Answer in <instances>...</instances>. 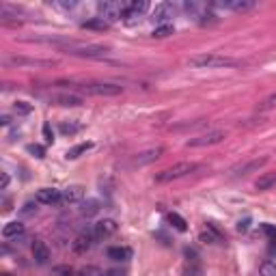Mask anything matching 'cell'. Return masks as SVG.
<instances>
[{
    "label": "cell",
    "instance_id": "7bdbcfd3",
    "mask_svg": "<svg viewBox=\"0 0 276 276\" xmlns=\"http://www.w3.org/2000/svg\"><path fill=\"white\" fill-rule=\"evenodd\" d=\"M274 252H276V246H274Z\"/></svg>",
    "mask_w": 276,
    "mask_h": 276
},
{
    "label": "cell",
    "instance_id": "74e56055",
    "mask_svg": "<svg viewBox=\"0 0 276 276\" xmlns=\"http://www.w3.org/2000/svg\"><path fill=\"white\" fill-rule=\"evenodd\" d=\"M54 7H59V9H74L76 7V3H54Z\"/></svg>",
    "mask_w": 276,
    "mask_h": 276
},
{
    "label": "cell",
    "instance_id": "ba28073f",
    "mask_svg": "<svg viewBox=\"0 0 276 276\" xmlns=\"http://www.w3.org/2000/svg\"><path fill=\"white\" fill-rule=\"evenodd\" d=\"M147 9H149L147 0H141V3H138V0H134V3H127V9H125V13H123V20H125L127 24H134V22L141 18Z\"/></svg>",
    "mask_w": 276,
    "mask_h": 276
},
{
    "label": "cell",
    "instance_id": "8d00e7d4",
    "mask_svg": "<svg viewBox=\"0 0 276 276\" xmlns=\"http://www.w3.org/2000/svg\"><path fill=\"white\" fill-rule=\"evenodd\" d=\"M263 233L270 239H276V227L274 224H263Z\"/></svg>",
    "mask_w": 276,
    "mask_h": 276
},
{
    "label": "cell",
    "instance_id": "e575fe53",
    "mask_svg": "<svg viewBox=\"0 0 276 276\" xmlns=\"http://www.w3.org/2000/svg\"><path fill=\"white\" fill-rule=\"evenodd\" d=\"M43 136H46L48 143L54 141V132H52V127H50V123H43Z\"/></svg>",
    "mask_w": 276,
    "mask_h": 276
},
{
    "label": "cell",
    "instance_id": "e0dca14e",
    "mask_svg": "<svg viewBox=\"0 0 276 276\" xmlns=\"http://www.w3.org/2000/svg\"><path fill=\"white\" fill-rule=\"evenodd\" d=\"M216 7H220V9H231V11H248L255 7V0H227V3H218Z\"/></svg>",
    "mask_w": 276,
    "mask_h": 276
},
{
    "label": "cell",
    "instance_id": "7402d4cb",
    "mask_svg": "<svg viewBox=\"0 0 276 276\" xmlns=\"http://www.w3.org/2000/svg\"><path fill=\"white\" fill-rule=\"evenodd\" d=\"M82 28H89V31H106L108 28V22L101 20V18H93V20H86Z\"/></svg>",
    "mask_w": 276,
    "mask_h": 276
},
{
    "label": "cell",
    "instance_id": "4fadbf2b",
    "mask_svg": "<svg viewBox=\"0 0 276 276\" xmlns=\"http://www.w3.org/2000/svg\"><path fill=\"white\" fill-rule=\"evenodd\" d=\"M173 16H175V5H171V3H160L154 9V20L160 22V24L169 22Z\"/></svg>",
    "mask_w": 276,
    "mask_h": 276
},
{
    "label": "cell",
    "instance_id": "8992f818",
    "mask_svg": "<svg viewBox=\"0 0 276 276\" xmlns=\"http://www.w3.org/2000/svg\"><path fill=\"white\" fill-rule=\"evenodd\" d=\"M224 138H227V132H222V129H212V132H205L201 136L190 138L186 145L188 147H212V145L222 143Z\"/></svg>",
    "mask_w": 276,
    "mask_h": 276
},
{
    "label": "cell",
    "instance_id": "7c38bea8",
    "mask_svg": "<svg viewBox=\"0 0 276 276\" xmlns=\"http://www.w3.org/2000/svg\"><path fill=\"white\" fill-rule=\"evenodd\" d=\"M93 244H95V235H93V229L82 231V233H80V235L76 237V242H74V250L82 255V252L89 250Z\"/></svg>",
    "mask_w": 276,
    "mask_h": 276
},
{
    "label": "cell",
    "instance_id": "8fae6325",
    "mask_svg": "<svg viewBox=\"0 0 276 276\" xmlns=\"http://www.w3.org/2000/svg\"><path fill=\"white\" fill-rule=\"evenodd\" d=\"M265 164H267V156L255 158V160H248V162L235 166V169H231V173H233V175H248V173H255V171H259L261 166H265Z\"/></svg>",
    "mask_w": 276,
    "mask_h": 276
},
{
    "label": "cell",
    "instance_id": "f1b7e54d",
    "mask_svg": "<svg viewBox=\"0 0 276 276\" xmlns=\"http://www.w3.org/2000/svg\"><path fill=\"white\" fill-rule=\"evenodd\" d=\"M259 276H276V263L265 261V263L261 265V270H259Z\"/></svg>",
    "mask_w": 276,
    "mask_h": 276
},
{
    "label": "cell",
    "instance_id": "b9f144b4",
    "mask_svg": "<svg viewBox=\"0 0 276 276\" xmlns=\"http://www.w3.org/2000/svg\"><path fill=\"white\" fill-rule=\"evenodd\" d=\"M0 123H3V125H9V123H11V119H9V117H7V114H5V117H3V119H0Z\"/></svg>",
    "mask_w": 276,
    "mask_h": 276
},
{
    "label": "cell",
    "instance_id": "ab89813d",
    "mask_svg": "<svg viewBox=\"0 0 276 276\" xmlns=\"http://www.w3.org/2000/svg\"><path fill=\"white\" fill-rule=\"evenodd\" d=\"M248 224H250V220L246 218L244 222H239V224H237V231H246V229H248Z\"/></svg>",
    "mask_w": 276,
    "mask_h": 276
},
{
    "label": "cell",
    "instance_id": "cb8c5ba5",
    "mask_svg": "<svg viewBox=\"0 0 276 276\" xmlns=\"http://www.w3.org/2000/svg\"><path fill=\"white\" fill-rule=\"evenodd\" d=\"M169 222H171L177 231H186V229H188V222H186L179 214H175V212H171V214H169Z\"/></svg>",
    "mask_w": 276,
    "mask_h": 276
},
{
    "label": "cell",
    "instance_id": "4dcf8cb0",
    "mask_svg": "<svg viewBox=\"0 0 276 276\" xmlns=\"http://www.w3.org/2000/svg\"><path fill=\"white\" fill-rule=\"evenodd\" d=\"M13 108H16L18 114H28V112L33 110V106L26 104V101H16V106H13Z\"/></svg>",
    "mask_w": 276,
    "mask_h": 276
},
{
    "label": "cell",
    "instance_id": "277c9868",
    "mask_svg": "<svg viewBox=\"0 0 276 276\" xmlns=\"http://www.w3.org/2000/svg\"><path fill=\"white\" fill-rule=\"evenodd\" d=\"M194 171H199V164L197 162H177V164L169 166V169L160 171L158 175H156V181H158V184H169V181L181 179V177L190 175V173H194Z\"/></svg>",
    "mask_w": 276,
    "mask_h": 276
},
{
    "label": "cell",
    "instance_id": "d6986e66",
    "mask_svg": "<svg viewBox=\"0 0 276 276\" xmlns=\"http://www.w3.org/2000/svg\"><path fill=\"white\" fill-rule=\"evenodd\" d=\"M84 197V188L82 186H69L63 190V203H78Z\"/></svg>",
    "mask_w": 276,
    "mask_h": 276
},
{
    "label": "cell",
    "instance_id": "52a82bcc",
    "mask_svg": "<svg viewBox=\"0 0 276 276\" xmlns=\"http://www.w3.org/2000/svg\"><path fill=\"white\" fill-rule=\"evenodd\" d=\"M35 201L41 203V205H56V203L63 201V190H56V188H41L35 194Z\"/></svg>",
    "mask_w": 276,
    "mask_h": 276
},
{
    "label": "cell",
    "instance_id": "836d02e7",
    "mask_svg": "<svg viewBox=\"0 0 276 276\" xmlns=\"http://www.w3.org/2000/svg\"><path fill=\"white\" fill-rule=\"evenodd\" d=\"M184 274H186V276H203V270H201L199 265H194V263H192V265H188V267H186Z\"/></svg>",
    "mask_w": 276,
    "mask_h": 276
},
{
    "label": "cell",
    "instance_id": "6da1fadb",
    "mask_svg": "<svg viewBox=\"0 0 276 276\" xmlns=\"http://www.w3.org/2000/svg\"><path fill=\"white\" fill-rule=\"evenodd\" d=\"M59 86H67L71 91H80V93H86V95H97V97H112V95H119L123 93V86L119 84H110V82H56Z\"/></svg>",
    "mask_w": 276,
    "mask_h": 276
},
{
    "label": "cell",
    "instance_id": "ac0fdd59",
    "mask_svg": "<svg viewBox=\"0 0 276 276\" xmlns=\"http://www.w3.org/2000/svg\"><path fill=\"white\" fill-rule=\"evenodd\" d=\"M108 259H112V261H129V259H132V248H127V246H110V248H108Z\"/></svg>",
    "mask_w": 276,
    "mask_h": 276
},
{
    "label": "cell",
    "instance_id": "5bb4252c",
    "mask_svg": "<svg viewBox=\"0 0 276 276\" xmlns=\"http://www.w3.org/2000/svg\"><path fill=\"white\" fill-rule=\"evenodd\" d=\"M50 101H54L56 106H67V108H74V106H82L84 104L82 97L74 95V93H61V95L50 97Z\"/></svg>",
    "mask_w": 276,
    "mask_h": 276
},
{
    "label": "cell",
    "instance_id": "2e32d148",
    "mask_svg": "<svg viewBox=\"0 0 276 276\" xmlns=\"http://www.w3.org/2000/svg\"><path fill=\"white\" fill-rule=\"evenodd\" d=\"M24 231H26L24 224L18 222V220H11L3 227V237L5 239H18L20 235H24Z\"/></svg>",
    "mask_w": 276,
    "mask_h": 276
},
{
    "label": "cell",
    "instance_id": "5b68a950",
    "mask_svg": "<svg viewBox=\"0 0 276 276\" xmlns=\"http://www.w3.org/2000/svg\"><path fill=\"white\" fill-rule=\"evenodd\" d=\"M127 9V3H117V0H101L97 5V11H99V18L106 20L108 24L110 22H119L123 20V13Z\"/></svg>",
    "mask_w": 276,
    "mask_h": 276
},
{
    "label": "cell",
    "instance_id": "60d3db41",
    "mask_svg": "<svg viewBox=\"0 0 276 276\" xmlns=\"http://www.w3.org/2000/svg\"><path fill=\"white\" fill-rule=\"evenodd\" d=\"M106 276H125V272L123 270H110V272H106Z\"/></svg>",
    "mask_w": 276,
    "mask_h": 276
},
{
    "label": "cell",
    "instance_id": "d590c367",
    "mask_svg": "<svg viewBox=\"0 0 276 276\" xmlns=\"http://www.w3.org/2000/svg\"><path fill=\"white\" fill-rule=\"evenodd\" d=\"M97 205H99L97 201H89V203H86V205H84V214H95L97 209H99Z\"/></svg>",
    "mask_w": 276,
    "mask_h": 276
},
{
    "label": "cell",
    "instance_id": "3957f363",
    "mask_svg": "<svg viewBox=\"0 0 276 276\" xmlns=\"http://www.w3.org/2000/svg\"><path fill=\"white\" fill-rule=\"evenodd\" d=\"M63 50L67 54H74V56H86V59H101L110 52V48L106 46H97V43H65Z\"/></svg>",
    "mask_w": 276,
    "mask_h": 276
},
{
    "label": "cell",
    "instance_id": "7a4b0ae2",
    "mask_svg": "<svg viewBox=\"0 0 276 276\" xmlns=\"http://www.w3.org/2000/svg\"><path fill=\"white\" fill-rule=\"evenodd\" d=\"M190 65L197 69H220V67H235V65H239V61L229 59V56H222V54H199V56H192Z\"/></svg>",
    "mask_w": 276,
    "mask_h": 276
},
{
    "label": "cell",
    "instance_id": "9c48e42d",
    "mask_svg": "<svg viewBox=\"0 0 276 276\" xmlns=\"http://www.w3.org/2000/svg\"><path fill=\"white\" fill-rule=\"evenodd\" d=\"M162 154H164L162 147L145 149V151H141V154H136L132 158V166H145V164H149V162H156L158 158H162Z\"/></svg>",
    "mask_w": 276,
    "mask_h": 276
},
{
    "label": "cell",
    "instance_id": "603a6c76",
    "mask_svg": "<svg viewBox=\"0 0 276 276\" xmlns=\"http://www.w3.org/2000/svg\"><path fill=\"white\" fill-rule=\"evenodd\" d=\"M93 147V143H82V145H78V147H74V149H69L67 154V160H76V158H80L82 154H86V151H89Z\"/></svg>",
    "mask_w": 276,
    "mask_h": 276
},
{
    "label": "cell",
    "instance_id": "44dd1931",
    "mask_svg": "<svg viewBox=\"0 0 276 276\" xmlns=\"http://www.w3.org/2000/svg\"><path fill=\"white\" fill-rule=\"evenodd\" d=\"M201 242H209V244H216V242H222L220 233L212 227V224H207V231H203L201 233Z\"/></svg>",
    "mask_w": 276,
    "mask_h": 276
},
{
    "label": "cell",
    "instance_id": "30bf717a",
    "mask_svg": "<svg viewBox=\"0 0 276 276\" xmlns=\"http://www.w3.org/2000/svg\"><path fill=\"white\" fill-rule=\"evenodd\" d=\"M112 233H117V222L106 218V220H99L93 224V235L95 239H104V237H110Z\"/></svg>",
    "mask_w": 276,
    "mask_h": 276
},
{
    "label": "cell",
    "instance_id": "f35d334b",
    "mask_svg": "<svg viewBox=\"0 0 276 276\" xmlns=\"http://www.w3.org/2000/svg\"><path fill=\"white\" fill-rule=\"evenodd\" d=\"M9 173H3V184H0V188H3V190H7V188H9Z\"/></svg>",
    "mask_w": 276,
    "mask_h": 276
},
{
    "label": "cell",
    "instance_id": "83f0119b",
    "mask_svg": "<svg viewBox=\"0 0 276 276\" xmlns=\"http://www.w3.org/2000/svg\"><path fill=\"white\" fill-rule=\"evenodd\" d=\"M76 276H104V272H101L99 267H95V265H86L80 272H76Z\"/></svg>",
    "mask_w": 276,
    "mask_h": 276
},
{
    "label": "cell",
    "instance_id": "1f68e13d",
    "mask_svg": "<svg viewBox=\"0 0 276 276\" xmlns=\"http://www.w3.org/2000/svg\"><path fill=\"white\" fill-rule=\"evenodd\" d=\"M9 63H13V65H52L50 61H24V59H11Z\"/></svg>",
    "mask_w": 276,
    "mask_h": 276
},
{
    "label": "cell",
    "instance_id": "484cf974",
    "mask_svg": "<svg viewBox=\"0 0 276 276\" xmlns=\"http://www.w3.org/2000/svg\"><path fill=\"white\" fill-rule=\"evenodd\" d=\"M52 276H76V272L71 265H56L52 267Z\"/></svg>",
    "mask_w": 276,
    "mask_h": 276
},
{
    "label": "cell",
    "instance_id": "9a60e30c",
    "mask_svg": "<svg viewBox=\"0 0 276 276\" xmlns=\"http://www.w3.org/2000/svg\"><path fill=\"white\" fill-rule=\"evenodd\" d=\"M33 257H35V261H37L39 265L48 263V259H50V248L46 246V242H41V239H35V242H33Z\"/></svg>",
    "mask_w": 276,
    "mask_h": 276
},
{
    "label": "cell",
    "instance_id": "d6a6232c",
    "mask_svg": "<svg viewBox=\"0 0 276 276\" xmlns=\"http://www.w3.org/2000/svg\"><path fill=\"white\" fill-rule=\"evenodd\" d=\"M61 132L63 134H76V132H80V125H71V123H61Z\"/></svg>",
    "mask_w": 276,
    "mask_h": 276
},
{
    "label": "cell",
    "instance_id": "4316f807",
    "mask_svg": "<svg viewBox=\"0 0 276 276\" xmlns=\"http://www.w3.org/2000/svg\"><path fill=\"white\" fill-rule=\"evenodd\" d=\"M272 108H276V93H272V95H267L263 101L259 104V110L265 112V110H272Z\"/></svg>",
    "mask_w": 276,
    "mask_h": 276
},
{
    "label": "cell",
    "instance_id": "d4e9b609",
    "mask_svg": "<svg viewBox=\"0 0 276 276\" xmlns=\"http://www.w3.org/2000/svg\"><path fill=\"white\" fill-rule=\"evenodd\" d=\"M173 24H162V26H158L156 31H154V37L156 39H164V37H169V35H173Z\"/></svg>",
    "mask_w": 276,
    "mask_h": 276
},
{
    "label": "cell",
    "instance_id": "ffe728a7",
    "mask_svg": "<svg viewBox=\"0 0 276 276\" xmlns=\"http://www.w3.org/2000/svg\"><path fill=\"white\" fill-rule=\"evenodd\" d=\"M276 186V173H265V175H261L257 179L255 188L259 192H265V190H272V188Z\"/></svg>",
    "mask_w": 276,
    "mask_h": 276
},
{
    "label": "cell",
    "instance_id": "f546056e",
    "mask_svg": "<svg viewBox=\"0 0 276 276\" xmlns=\"http://www.w3.org/2000/svg\"><path fill=\"white\" fill-rule=\"evenodd\" d=\"M26 151L28 154H33L35 158H46V149H43L41 145H28Z\"/></svg>",
    "mask_w": 276,
    "mask_h": 276
}]
</instances>
